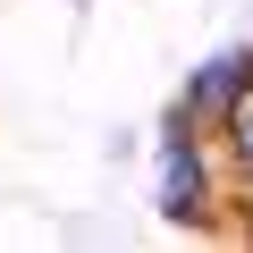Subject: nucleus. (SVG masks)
<instances>
[{
    "mask_svg": "<svg viewBox=\"0 0 253 253\" xmlns=\"http://www.w3.org/2000/svg\"><path fill=\"white\" fill-rule=\"evenodd\" d=\"M245 76H253V68H245V59H236V51H228V59H211V68H203V84H194V101H203V110H211V101H228V93H236V84H245Z\"/></svg>",
    "mask_w": 253,
    "mask_h": 253,
    "instance_id": "nucleus-2",
    "label": "nucleus"
},
{
    "mask_svg": "<svg viewBox=\"0 0 253 253\" xmlns=\"http://www.w3.org/2000/svg\"><path fill=\"white\" fill-rule=\"evenodd\" d=\"M194 194H203V169H194V152H186V144H169V152H161V211H169V219H186V211H194Z\"/></svg>",
    "mask_w": 253,
    "mask_h": 253,
    "instance_id": "nucleus-1",
    "label": "nucleus"
},
{
    "mask_svg": "<svg viewBox=\"0 0 253 253\" xmlns=\"http://www.w3.org/2000/svg\"><path fill=\"white\" fill-rule=\"evenodd\" d=\"M228 126H236V152H245V161H253V84H245V93H236V110H228Z\"/></svg>",
    "mask_w": 253,
    "mask_h": 253,
    "instance_id": "nucleus-3",
    "label": "nucleus"
}]
</instances>
